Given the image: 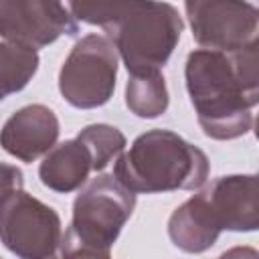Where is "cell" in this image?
Here are the masks:
<instances>
[{
  "label": "cell",
  "instance_id": "obj_1",
  "mask_svg": "<svg viewBox=\"0 0 259 259\" xmlns=\"http://www.w3.org/2000/svg\"><path fill=\"white\" fill-rule=\"evenodd\" d=\"M257 45L243 51L196 49L184 65V79L198 125L212 140H235L253 130L259 103Z\"/></svg>",
  "mask_w": 259,
  "mask_h": 259
},
{
  "label": "cell",
  "instance_id": "obj_2",
  "mask_svg": "<svg viewBox=\"0 0 259 259\" xmlns=\"http://www.w3.org/2000/svg\"><path fill=\"white\" fill-rule=\"evenodd\" d=\"M259 227V188L255 174L214 178L182 202L168 219V237L184 253L210 249L223 231L251 233Z\"/></svg>",
  "mask_w": 259,
  "mask_h": 259
},
{
  "label": "cell",
  "instance_id": "obj_3",
  "mask_svg": "<svg viewBox=\"0 0 259 259\" xmlns=\"http://www.w3.org/2000/svg\"><path fill=\"white\" fill-rule=\"evenodd\" d=\"M208 168V158L198 146L170 130H150L117 158L113 176L132 192L158 194L200 188Z\"/></svg>",
  "mask_w": 259,
  "mask_h": 259
},
{
  "label": "cell",
  "instance_id": "obj_4",
  "mask_svg": "<svg viewBox=\"0 0 259 259\" xmlns=\"http://www.w3.org/2000/svg\"><path fill=\"white\" fill-rule=\"evenodd\" d=\"M130 75L160 73L172 57L184 22L162 0H121L101 24Z\"/></svg>",
  "mask_w": 259,
  "mask_h": 259
},
{
  "label": "cell",
  "instance_id": "obj_5",
  "mask_svg": "<svg viewBox=\"0 0 259 259\" xmlns=\"http://www.w3.org/2000/svg\"><path fill=\"white\" fill-rule=\"evenodd\" d=\"M136 208V192L113 174L85 180L73 200L71 225L61 237L63 257H109L113 243Z\"/></svg>",
  "mask_w": 259,
  "mask_h": 259
},
{
  "label": "cell",
  "instance_id": "obj_6",
  "mask_svg": "<svg viewBox=\"0 0 259 259\" xmlns=\"http://www.w3.org/2000/svg\"><path fill=\"white\" fill-rule=\"evenodd\" d=\"M117 51L107 36L85 34L79 38L59 71V91L77 109L105 105L115 89Z\"/></svg>",
  "mask_w": 259,
  "mask_h": 259
},
{
  "label": "cell",
  "instance_id": "obj_7",
  "mask_svg": "<svg viewBox=\"0 0 259 259\" xmlns=\"http://www.w3.org/2000/svg\"><path fill=\"white\" fill-rule=\"evenodd\" d=\"M63 237L57 210L16 188L0 200V243L22 259H45L59 251Z\"/></svg>",
  "mask_w": 259,
  "mask_h": 259
},
{
  "label": "cell",
  "instance_id": "obj_8",
  "mask_svg": "<svg viewBox=\"0 0 259 259\" xmlns=\"http://www.w3.org/2000/svg\"><path fill=\"white\" fill-rule=\"evenodd\" d=\"M184 10L202 49L243 51L257 45L259 12L249 0H184Z\"/></svg>",
  "mask_w": 259,
  "mask_h": 259
},
{
  "label": "cell",
  "instance_id": "obj_9",
  "mask_svg": "<svg viewBox=\"0 0 259 259\" xmlns=\"http://www.w3.org/2000/svg\"><path fill=\"white\" fill-rule=\"evenodd\" d=\"M77 32L79 22L61 0H0V36L8 42L36 51Z\"/></svg>",
  "mask_w": 259,
  "mask_h": 259
},
{
  "label": "cell",
  "instance_id": "obj_10",
  "mask_svg": "<svg viewBox=\"0 0 259 259\" xmlns=\"http://www.w3.org/2000/svg\"><path fill=\"white\" fill-rule=\"evenodd\" d=\"M61 125L55 111L42 103L24 105L14 111L0 130V146L20 162L45 156L59 138Z\"/></svg>",
  "mask_w": 259,
  "mask_h": 259
},
{
  "label": "cell",
  "instance_id": "obj_11",
  "mask_svg": "<svg viewBox=\"0 0 259 259\" xmlns=\"http://www.w3.org/2000/svg\"><path fill=\"white\" fill-rule=\"evenodd\" d=\"M93 172V156L89 148L79 140H65L55 144L42 158L38 166L40 182L55 192H73Z\"/></svg>",
  "mask_w": 259,
  "mask_h": 259
},
{
  "label": "cell",
  "instance_id": "obj_12",
  "mask_svg": "<svg viewBox=\"0 0 259 259\" xmlns=\"http://www.w3.org/2000/svg\"><path fill=\"white\" fill-rule=\"evenodd\" d=\"M127 109L144 119H154L168 109V89L162 71L148 75H130L125 85Z\"/></svg>",
  "mask_w": 259,
  "mask_h": 259
},
{
  "label": "cell",
  "instance_id": "obj_13",
  "mask_svg": "<svg viewBox=\"0 0 259 259\" xmlns=\"http://www.w3.org/2000/svg\"><path fill=\"white\" fill-rule=\"evenodd\" d=\"M36 69L38 55L34 49L8 40L0 42V101L24 89Z\"/></svg>",
  "mask_w": 259,
  "mask_h": 259
},
{
  "label": "cell",
  "instance_id": "obj_14",
  "mask_svg": "<svg viewBox=\"0 0 259 259\" xmlns=\"http://www.w3.org/2000/svg\"><path fill=\"white\" fill-rule=\"evenodd\" d=\"M77 138L89 148V152L93 156L95 172L103 170L125 148V136L109 123H91V125L83 127L77 134Z\"/></svg>",
  "mask_w": 259,
  "mask_h": 259
},
{
  "label": "cell",
  "instance_id": "obj_15",
  "mask_svg": "<svg viewBox=\"0 0 259 259\" xmlns=\"http://www.w3.org/2000/svg\"><path fill=\"white\" fill-rule=\"evenodd\" d=\"M77 22L101 26L121 0H61Z\"/></svg>",
  "mask_w": 259,
  "mask_h": 259
},
{
  "label": "cell",
  "instance_id": "obj_16",
  "mask_svg": "<svg viewBox=\"0 0 259 259\" xmlns=\"http://www.w3.org/2000/svg\"><path fill=\"white\" fill-rule=\"evenodd\" d=\"M22 184H24V178H22L20 168L0 162V200L8 192H12L16 188H22Z\"/></svg>",
  "mask_w": 259,
  "mask_h": 259
}]
</instances>
